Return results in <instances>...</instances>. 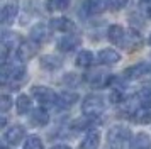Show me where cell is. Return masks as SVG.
Returning a JSON list of instances; mask_svg holds the SVG:
<instances>
[{
    "mask_svg": "<svg viewBox=\"0 0 151 149\" xmlns=\"http://www.w3.org/2000/svg\"><path fill=\"white\" fill-rule=\"evenodd\" d=\"M129 139H132L131 137V130L127 127H124V125H114L107 132V142L112 148H121Z\"/></svg>",
    "mask_w": 151,
    "mask_h": 149,
    "instance_id": "cell-1",
    "label": "cell"
},
{
    "mask_svg": "<svg viewBox=\"0 0 151 149\" xmlns=\"http://www.w3.org/2000/svg\"><path fill=\"white\" fill-rule=\"evenodd\" d=\"M105 108V102L99 95H88L82 103V112L87 117H99Z\"/></svg>",
    "mask_w": 151,
    "mask_h": 149,
    "instance_id": "cell-2",
    "label": "cell"
},
{
    "mask_svg": "<svg viewBox=\"0 0 151 149\" xmlns=\"http://www.w3.org/2000/svg\"><path fill=\"white\" fill-rule=\"evenodd\" d=\"M31 93L36 100L42 103V105H55L56 100H58V95L48 87H32Z\"/></svg>",
    "mask_w": 151,
    "mask_h": 149,
    "instance_id": "cell-3",
    "label": "cell"
},
{
    "mask_svg": "<svg viewBox=\"0 0 151 149\" xmlns=\"http://www.w3.org/2000/svg\"><path fill=\"white\" fill-rule=\"evenodd\" d=\"M24 137H26V130L22 125H12V127L5 129L4 132V142L9 146H17Z\"/></svg>",
    "mask_w": 151,
    "mask_h": 149,
    "instance_id": "cell-4",
    "label": "cell"
},
{
    "mask_svg": "<svg viewBox=\"0 0 151 149\" xmlns=\"http://www.w3.org/2000/svg\"><path fill=\"white\" fill-rule=\"evenodd\" d=\"M107 5V4H104L102 0H83L80 7H78V10H80V15H92V14H100L104 10V7Z\"/></svg>",
    "mask_w": 151,
    "mask_h": 149,
    "instance_id": "cell-5",
    "label": "cell"
},
{
    "mask_svg": "<svg viewBox=\"0 0 151 149\" xmlns=\"http://www.w3.org/2000/svg\"><path fill=\"white\" fill-rule=\"evenodd\" d=\"M150 71H151L150 63H137V64H132V66H129L124 71V78H127V80H136V78H141L144 74H148Z\"/></svg>",
    "mask_w": 151,
    "mask_h": 149,
    "instance_id": "cell-6",
    "label": "cell"
},
{
    "mask_svg": "<svg viewBox=\"0 0 151 149\" xmlns=\"http://www.w3.org/2000/svg\"><path fill=\"white\" fill-rule=\"evenodd\" d=\"M17 9H19L17 0H9L7 4H4V7H2V12H0L2 22H4V24H9L10 20H14V17L17 15Z\"/></svg>",
    "mask_w": 151,
    "mask_h": 149,
    "instance_id": "cell-7",
    "label": "cell"
},
{
    "mask_svg": "<svg viewBox=\"0 0 151 149\" xmlns=\"http://www.w3.org/2000/svg\"><path fill=\"white\" fill-rule=\"evenodd\" d=\"M107 37H109L110 42H114L117 46H124V42H126V31L121 26L112 24L109 27V31H107Z\"/></svg>",
    "mask_w": 151,
    "mask_h": 149,
    "instance_id": "cell-8",
    "label": "cell"
},
{
    "mask_svg": "<svg viewBox=\"0 0 151 149\" xmlns=\"http://www.w3.org/2000/svg\"><path fill=\"white\" fill-rule=\"evenodd\" d=\"M97 59H99V63H102V64H116L121 59V54L117 53L116 49H109L107 47V49H102L99 53Z\"/></svg>",
    "mask_w": 151,
    "mask_h": 149,
    "instance_id": "cell-9",
    "label": "cell"
},
{
    "mask_svg": "<svg viewBox=\"0 0 151 149\" xmlns=\"http://www.w3.org/2000/svg\"><path fill=\"white\" fill-rule=\"evenodd\" d=\"M29 37L32 42L36 44H41L44 41L48 39V27L44 26V24H36L32 29H31V34H29Z\"/></svg>",
    "mask_w": 151,
    "mask_h": 149,
    "instance_id": "cell-10",
    "label": "cell"
},
{
    "mask_svg": "<svg viewBox=\"0 0 151 149\" xmlns=\"http://www.w3.org/2000/svg\"><path fill=\"white\" fill-rule=\"evenodd\" d=\"M78 44H80V37H76V36H65V37H61L58 41V49L63 51V53H70L75 47H78Z\"/></svg>",
    "mask_w": 151,
    "mask_h": 149,
    "instance_id": "cell-11",
    "label": "cell"
},
{
    "mask_svg": "<svg viewBox=\"0 0 151 149\" xmlns=\"http://www.w3.org/2000/svg\"><path fill=\"white\" fill-rule=\"evenodd\" d=\"M100 144V134L97 130H90L80 142V149H97Z\"/></svg>",
    "mask_w": 151,
    "mask_h": 149,
    "instance_id": "cell-12",
    "label": "cell"
},
{
    "mask_svg": "<svg viewBox=\"0 0 151 149\" xmlns=\"http://www.w3.org/2000/svg\"><path fill=\"white\" fill-rule=\"evenodd\" d=\"M78 100V95L73 93V92H63L61 95H58V100H56V107L58 108H68L71 107L75 102Z\"/></svg>",
    "mask_w": 151,
    "mask_h": 149,
    "instance_id": "cell-13",
    "label": "cell"
},
{
    "mask_svg": "<svg viewBox=\"0 0 151 149\" xmlns=\"http://www.w3.org/2000/svg\"><path fill=\"white\" fill-rule=\"evenodd\" d=\"M131 149H151V141L150 135L139 132L131 139Z\"/></svg>",
    "mask_w": 151,
    "mask_h": 149,
    "instance_id": "cell-14",
    "label": "cell"
},
{
    "mask_svg": "<svg viewBox=\"0 0 151 149\" xmlns=\"http://www.w3.org/2000/svg\"><path fill=\"white\" fill-rule=\"evenodd\" d=\"M49 24H51V29H53V31H63V32H68V31H73V29H75L73 22L68 20V19H65V17H56V19H53Z\"/></svg>",
    "mask_w": 151,
    "mask_h": 149,
    "instance_id": "cell-15",
    "label": "cell"
},
{
    "mask_svg": "<svg viewBox=\"0 0 151 149\" xmlns=\"http://www.w3.org/2000/svg\"><path fill=\"white\" fill-rule=\"evenodd\" d=\"M41 66L44 69L53 71V69H58V68L61 66V59L58 56H53V54H46V56L41 58Z\"/></svg>",
    "mask_w": 151,
    "mask_h": 149,
    "instance_id": "cell-16",
    "label": "cell"
},
{
    "mask_svg": "<svg viewBox=\"0 0 151 149\" xmlns=\"http://www.w3.org/2000/svg\"><path fill=\"white\" fill-rule=\"evenodd\" d=\"M31 122L34 124V125H46L49 122V115L48 112L44 110V108H36L34 112H32V115H31Z\"/></svg>",
    "mask_w": 151,
    "mask_h": 149,
    "instance_id": "cell-17",
    "label": "cell"
},
{
    "mask_svg": "<svg viewBox=\"0 0 151 149\" xmlns=\"http://www.w3.org/2000/svg\"><path fill=\"white\" fill-rule=\"evenodd\" d=\"M87 80L92 87H104V85H109L112 81V76H107L104 73H92Z\"/></svg>",
    "mask_w": 151,
    "mask_h": 149,
    "instance_id": "cell-18",
    "label": "cell"
},
{
    "mask_svg": "<svg viewBox=\"0 0 151 149\" xmlns=\"http://www.w3.org/2000/svg\"><path fill=\"white\" fill-rule=\"evenodd\" d=\"M32 42V41H31ZM31 42H22L21 46H19V51H17V56L21 58L22 61L26 59H31L32 56L36 54V46H32Z\"/></svg>",
    "mask_w": 151,
    "mask_h": 149,
    "instance_id": "cell-19",
    "label": "cell"
},
{
    "mask_svg": "<svg viewBox=\"0 0 151 149\" xmlns=\"http://www.w3.org/2000/svg\"><path fill=\"white\" fill-rule=\"evenodd\" d=\"M75 63H76V66H80V68H88L93 63V54L90 51H87V49H82L78 53V56H76Z\"/></svg>",
    "mask_w": 151,
    "mask_h": 149,
    "instance_id": "cell-20",
    "label": "cell"
},
{
    "mask_svg": "<svg viewBox=\"0 0 151 149\" xmlns=\"http://www.w3.org/2000/svg\"><path fill=\"white\" fill-rule=\"evenodd\" d=\"M31 105H32V102H31V97L27 95H19L17 97V102H15V108H17V112L19 114H27L29 110H31Z\"/></svg>",
    "mask_w": 151,
    "mask_h": 149,
    "instance_id": "cell-21",
    "label": "cell"
},
{
    "mask_svg": "<svg viewBox=\"0 0 151 149\" xmlns=\"http://www.w3.org/2000/svg\"><path fill=\"white\" fill-rule=\"evenodd\" d=\"M87 117V115H85ZM93 124H95V117H87V119H76L73 120L71 124V129H75V130H85V129H90L93 127Z\"/></svg>",
    "mask_w": 151,
    "mask_h": 149,
    "instance_id": "cell-22",
    "label": "cell"
},
{
    "mask_svg": "<svg viewBox=\"0 0 151 149\" xmlns=\"http://www.w3.org/2000/svg\"><path fill=\"white\" fill-rule=\"evenodd\" d=\"M137 100H139V103H141L144 108H151V88L150 87L141 88V90L137 92Z\"/></svg>",
    "mask_w": 151,
    "mask_h": 149,
    "instance_id": "cell-23",
    "label": "cell"
},
{
    "mask_svg": "<svg viewBox=\"0 0 151 149\" xmlns=\"http://www.w3.org/2000/svg\"><path fill=\"white\" fill-rule=\"evenodd\" d=\"M19 36L14 32H4V37H2V47L5 49H14V46L19 42Z\"/></svg>",
    "mask_w": 151,
    "mask_h": 149,
    "instance_id": "cell-24",
    "label": "cell"
},
{
    "mask_svg": "<svg viewBox=\"0 0 151 149\" xmlns=\"http://www.w3.org/2000/svg\"><path fill=\"white\" fill-rule=\"evenodd\" d=\"M127 36H129V37H126V42H127V41L131 42L129 46H127V49L132 51V49H136V47L141 46V34L139 32H136L134 29H131L129 32H127ZM126 42H124V44H126Z\"/></svg>",
    "mask_w": 151,
    "mask_h": 149,
    "instance_id": "cell-25",
    "label": "cell"
},
{
    "mask_svg": "<svg viewBox=\"0 0 151 149\" xmlns=\"http://www.w3.org/2000/svg\"><path fill=\"white\" fill-rule=\"evenodd\" d=\"M42 141L37 135H27V139L24 142V149H42Z\"/></svg>",
    "mask_w": 151,
    "mask_h": 149,
    "instance_id": "cell-26",
    "label": "cell"
},
{
    "mask_svg": "<svg viewBox=\"0 0 151 149\" xmlns=\"http://www.w3.org/2000/svg\"><path fill=\"white\" fill-rule=\"evenodd\" d=\"M134 120H137L139 124H150L151 122V108L139 110V114L134 115Z\"/></svg>",
    "mask_w": 151,
    "mask_h": 149,
    "instance_id": "cell-27",
    "label": "cell"
},
{
    "mask_svg": "<svg viewBox=\"0 0 151 149\" xmlns=\"http://www.w3.org/2000/svg\"><path fill=\"white\" fill-rule=\"evenodd\" d=\"M70 0H49L48 7L51 10H65L66 7H68Z\"/></svg>",
    "mask_w": 151,
    "mask_h": 149,
    "instance_id": "cell-28",
    "label": "cell"
},
{
    "mask_svg": "<svg viewBox=\"0 0 151 149\" xmlns=\"http://www.w3.org/2000/svg\"><path fill=\"white\" fill-rule=\"evenodd\" d=\"M127 5V0H107V7H109L110 10H121L122 7Z\"/></svg>",
    "mask_w": 151,
    "mask_h": 149,
    "instance_id": "cell-29",
    "label": "cell"
},
{
    "mask_svg": "<svg viewBox=\"0 0 151 149\" xmlns=\"http://www.w3.org/2000/svg\"><path fill=\"white\" fill-rule=\"evenodd\" d=\"M139 10H141L144 17H151V0H141Z\"/></svg>",
    "mask_w": 151,
    "mask_h": 149,
    "instance_id": "cell-30",
    "label": "cell"
},
{
    "mask_svg": "<svg viewBox=\"0 0 151 149\" xmlns=\"http://www.w3.org/2000/svg\"><path fill=\"white\" fill-rule=\"evenodd\" d=\"M10 105H12L10 97H9V95H2V97H0V110H2V112H7L9 108H10Z\"/></svg>",
    "mask_w": 151,
    "mask_h": 149,
    "instance_id": "cell-31",
    "label": "cell"
},
{
    "mask_svg": "<svg viewBox=\"0 0 151 149\" xmlns=\"http://www.w3.org/2000/svg\"><path fill=\"white\" fill-rule=\"evenodd\" d=\"M63 81H65L66 85H76L80 80H78V76H76V74L70 73V74H66V76H65V80H63Z\"/></svg>",
    "mask_w": 151,
    "mask_h": 149,
    "instance_id": "cell-32",
    "label": "cell"
},
{
    "mask_svg": "<svg viewBox=\"0 0 151 149\" xmlns=\"http://www.w3.org/2000/svg\"><path fill=\"white\" fill-rule=\"evenodd\" d=\"M110 100L112 102H122V92H112Z\"/></svg>",
    "mask_w": 151,
    "mask_h": 149,
    "instance_id": "cell-33",
    "label": "cell"
},
{
    "mask_svg": "<svg viewBox=\"0 0 151 149\" xmlns=\"http://www.w3.org/2000/svg\"><path fill=\"white\" fill-rule=\"evenodd\" d=\"M51 149H71L70 146H65V144H56V146H53Z\"/></svg>",
    "mask_w": 151,
    "mask_h": 149,
    "instance_id": "cell-34",
    "label": "cell"
},
{
    "mask_svg": "<svg viewBox=\"0 0 151 149\" xmlns=\"http://www.w3.org/2000/svg\"><path fill=\"white\" fill-rule=\"evenodd\" d=\"M150 46H151V36H150Z\"/></svg>",
    "mask_w": 151,
    "mask_h": 149,
    "instance_id": "cell-35",
    "label": "cell"
}]
</instances>
